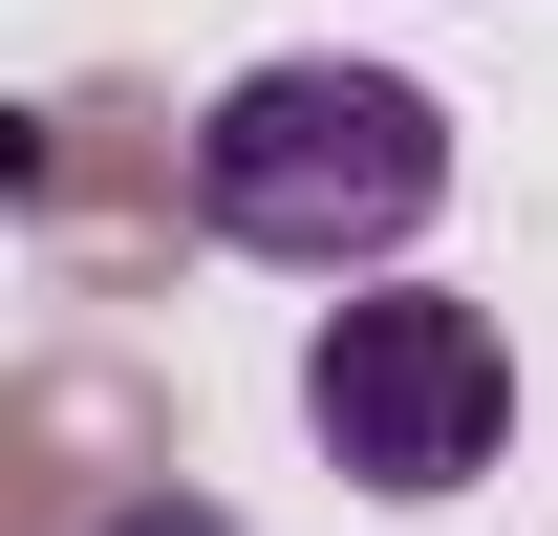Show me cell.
Here are the masks:
<instances>
[{
	"instance_id": "obj_1",
	"label": "cell",
	"mask_w": 558,
	"mask_h": 536,
	"mask_svg": "<svg viewBox=\"0 0 558 536\" xmlns=\"http://www.w3.org/2000/svg\"><path fill=\"white\" fill-rule=\"evenodd\" d=\"M194 215L236 258L365 301V258H409L429 215H451V108H429L409 65H323V44H301V65H236L194 108Z\"/></svg>"
},
{
	"instance_id": "obj_2",
	"label": "cell",
	"mask_w": 558,
	"mask_h": 536,
	"mask_svg": "<svg viewBox=\"0 0 558 536\" xmlns=\"http://www.w3.org/2000/svg\"><path fill=\"white\" fill-rule=\"evenodd\" d=\"M301 429H323V472L387 494V515L473 494L494 429H515V343H494V301H451V279H365V301H323V322H301Z\"/></svg>"
},
{
	"instance_id": "obj_3",
	"label": "cell",
	"mask_w": 558,
	"mask_h": 536,
	"mask_svg": "<svg viewBox=\"0 0 558 536\" xmlns=\"http://www.w3.org/2000/svg\"><path fill=\"white\" fill-rule=\"evenodd\" d=\"M86 536H236V515H215V494H108Z\"/></svg>"
}]
</instances>
